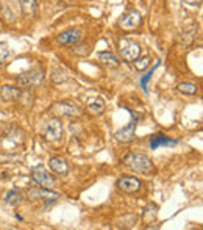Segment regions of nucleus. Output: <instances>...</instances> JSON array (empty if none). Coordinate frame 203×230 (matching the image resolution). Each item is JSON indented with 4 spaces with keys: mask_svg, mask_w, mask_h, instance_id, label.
<instances>
[{
    "mask_svg": "<svg viewBox=\"0 0 203 230\" xmlns=\"http://www.w3.org/2000/svg\"><path fill=\"white\" fill-rule=\"evenodd\" d=\"M31 178L34 180L36 185L44 186V188H52L53 185H55V178L47 172L46 166H42V164L36 166V168L31 171Z\"/></svg>",
    "mask_w": 203,
    "mask_h": 230,
    "instance_id": "obj_5",
    "label": "nucleus"
},
{
    "mask_svg": "<svg viewBox=\"0 0 203 230\" xmlns=\"http://www.w3.org/2000/svg\"><path fill=\"white\" fill-rule=\"evenodd\" d=\"M53 111L60 116H66V118H72V116H78L80 111L78 108L70 105V103H66V102H61V103H56L53 107Z\"/></svg>",
    "mask_w": 203,
    "mask_h": 230,
    "instance_id": "obj_12",
    "label": "nucleus"
},
{
    "mask_svg": "<svg viewBox=\"0 0 203 230\" xmlns=\"http://www.w3.org/2000/svg\"><path fill=\"white\" fill-rule=\"evenodd\" d=\"M74 52L77 53V55L83 56V55H88V53H89V47L88 46H78V47L74 49Z\"/></svg>",
    "mask_w": 203,
    "mask_h": 230,
    "instance_id": "obj_24",
    "label": "nucleus"
},
{
    "mask_svg": "<svg viewBox=\"0 0 203 230\" xmlns=\"http://www.w3.org/2000/svg\"><path fill=\"white\" fill-rule=\"evenodd\" d=\"M98 60H100L105 66L108 67H117L120 64V61L117 60V56L111 52H100L98 53Z\"/></svg>",
    "mask_w": 203,
    "mask_h": 230,
    "instance_id": "obj_16",
    "label": "nucleus"
},
{
    "mask_svg": "<svg viewBox=\"0 0 203 230\" xmlns=\"http://www.w3.org/2000/svg\"><path fill=\"white\" fill-rule=\"evenodd\" d=\"M88 110L94 114H102L105 111V100L102 97H92L88 100Z\"/></svg>",
    "mask_w": 203,
    "mask_h": 230,
    "instance_id": "obj_15",
    "label": "nucleus"
},
{
    "mask_svg": "<svg viewBox=\"0 0 203 230\" xmlns=\"http://www.w3.org/2000/svg\"><path fill=\"white\" fill-rule=\"evenodd\" d=\"M0 96H2L3 100H19L20 96H22V91L20 89H17L14 86H8V85H3L2 88H0Z\"/></svg>",
    "mask_w": 203,
    "mask_h": 230,
    "instance_id": "obj_14",
    "label": "nucleus"
},
{
    "mask_svg": "<svg viewBox=\"0 0 203 230\" xmlns=\"http://www.w3.org/2000/svg\"><path fill=\"white\" fill-rule=\"evenodd\" d=\"M184 3H188V5H192V6H195V5H200L202 3V0H183Z\"/></svg>",
    "mask_w": 203,
    "mask_h": 230,
    "instance_id": "obj_25",
    "label": "nucleus"
},
{
    "mask_svg": "<svg viewBox=\"0 0 203 230\" xmlns=\"http://www.w3.org/2000/svg\"><path fill=\"white\" fill-rule=\"evenodd\" d=\"M67 80H69V75H67V72L64 69L55 67V69L52 71V82L53 83H64Z\"/></svg>",
    "mask_w": 203,
    "mask_h": 230,
    "instance_id": "obj_19",
    "label": "nucleus"
},
{
    "mask_svg": "<svg viewBox=\"0 0 203 230\" xmlns=\"http://www.w3.org/2000/svg\"><path fill=\"white\" fill-rule=\"evenodd\" d=\"M136 125H138V119H131L130 122L122 127L120 130L116 132V139L122 143H130L134 139V132H136Z\"/></svg>",
    "mask_w": 203,
    "mask_h": 230,
    "instance_id": "obj_9",
    "label": "nucleus"
},
{
    "mask_svg": "<svg viewBox=\"0 0 203 230\" xmlns=\"http://www.w3.org/2000/svg\"><path fill=\"white\" fill-rule=\"evenodd\" d=\"M159 64H161V61H158L156 64H155V66L152 67V71L148 72V74H147L145 77H144L142 80H141V83H142V88H144V89H147V83H148V80H150V77H152V74H153V72L156 71V67H159Z\"/></svg>",
    "mask_w": 203,
    "mask_h": 230,
    "instance_id": "obj_23",
    "label": "nucleus"
},
{
    "mask_svg": "<svg viewBox=\"0 0 203 230\" xmlns=\"http://www.w3.org/2000/svg\"><path fill=\"white\" fill-rule=\"evenodd\" d=\"M81 36H83V30L74 27V28H69V30L63 31L61 35H58V42L61 46H72V44L80 41Z\"/></svg>",
    "mask_w": 203,
    "mask_h": 230,
    "instance_id": "obj_8",
    "label": "nucleus"
},
{
    "mask_svg": "<svg viewBox=\"0 0 203 230\" xmlns=\"http://www.w3.org/2000/svg\"><path fill=\"white\" fill-rule=\"evenodd\" d=\"M19 5H20L22 13L27 14V16H34L36 11H38V3H36V0H19Z\"/></svg>",
    "mask_w": 203,
    "mask_h": 230,
    "instance_id": "obj_17",
    "label": "nucleus"
},
{
    "mask_svg": "<svg viewBox=\"0 0 203 230\" xmlns=\"http://www.w3.org/2000/svg\"><path fill=\"white\" fill-rule=\"evenodd\" d=\"M178 141L166 136L164 133H156L150 138V149H159V147H169V146H177Z\"/></svg>",
    "mask_w": 203,
    "mask_h": 230,
    "instance_id": "obj_11",
    "label": "nucleus"
},
{
    "mask_svg": "<svg viewBox=\"0 0 203 230\" xmlns=\"http://www.w3.org/2000/svg\"><path fill=\"white\" fill-rule=\"evenodd\" d=\"M44 80V71L41 67H36V69H30L27 72H22V74L17 77V83L20 86L25 88H31V86H38V85Z\"/></svg>",
    "mask_w": 203,
    "mask_h": 230,
    "instance_id": "obj_2",
    "label": "nucleus"
},
{
    "mask_svg": "<svg viewBox=\"0 0 203 230\" xmlns=\"http://www.w3.org/2000/svg\"><path fill=\"white\" fill-rule=\"evenodd\" d=\"M142 22V16L139 11H134V10H130L127 11L124 16L120 17L119 20V25L125 30H133V28H138Z\"/></svg>",
    "mask_w": 203,
    "mask_h": 230,
    "instance_id": "obj_7",
    "label": "nucleus"
},
{
    "mask_svg": "<svg viewBox=\"0 0 203 230\" xmlns=\"http://www.w3.org/2000/svg\"><path fill=\"white\" fill-rule=\"evenodd\" d=\"M11 55V49L6 42H0V63L6 61V58Z\"/></svg>",
    "mask_w": 203,
    "mask_h": 230,
    "instance_id": "obj_22",
    "label": "nucleus"
},
{
    "mask_svg": "<svg viewBox=\"0 0 203 230\" xmlns=\"http://www.w3.org/2000/svg\"><path fill=\"white\" fill-rule=\"evenodd\" d=\"M134 63V69L136 71H145L148 66L152 64V58L148 56V55H145V56H141V58H136V60L133 61Z\"/></svg>",
    "mask_w": 203,
    "mask_h": 230,
    "instance_id": "obj_21",
    "label": "nucleus"
},
{
    "mask_svg": "<svg viewBox=\"0 0 203 230\" xmlns=\"http://www.w3.org/2000/svg\"><path fill=\"white\" fill-rule=\"evenodd\" d=\"M117 188L125 193H138L142 188V182L136 177H122L117 180Z\"/></svg>",
    "mask_w": 203,
    "mask_h": 230,
    "instance_id": "obj_10",
    "label": "nucleus"
},
{
    "mask_svg": "<svg viewBox=\"0 0 203 230\" xmlns=\"http://www.w3.org/2000/svg\"><path fill=\"white\" fill-rule=\"evenodd\" d=\"M48 166H50V169L56 174L66 175L69 172V164H67V161L64 158H61V157H52L50 161H48Z\"/></svg>",
    "mask_w": 203,
    "mask_h": 230,
    "instance_id": "obj_13",
    "label": "nucleus"
},
{
    "mask_svg": "<svg viewBox=\"0 0 203 230\" xmlns=\"http://www.w3.org/2000/svg\"><path fill=\"white\" fill-rule=\"evenodd\" d=\"M30 200H56L60 194L56 191H52L50 188H44V186H36L28 189L27 193Z\"/></svg>",
    "mask_w": 203,
    "mask_h": 230,
    "instance_id": "obj_6",
    "label": "nucleus"
},
{
    "mask_svg": "<svg viewBox=\"0 0 203 230\" xmlns=\"http://www.w3.org/2000/svg\"><path fill=\"white\" fill-rule=\"evenodd\" d=\"M177 89L181 94H186V96H194V94H197V86L191 82H181L178 83Z\"/></svg>",
    "mask_w": 203,
    "mask_h": 230,
    "instance_id": "obj_20",
    "label": "nucleus"
},
{
    "mask_svg": "<svg viewBox=\"0 0 203 230\" xmlns=\"http://www.w3.org/2000/svg\"><path fill=\"white\" fill-rule=\"evenodd\" d=\"M22 200H24V196H22V193L17 191V189H13V191H10L5 196V202H6L8 205H13V207L19 205Z\"/></svg>",
    "mask_w": 203,
    "mask_h": 230,
    "instance_id": "obj_18",
    "label": "nucleus"
},
{
    "mask_svg": "<svg viewBox=\"0 0 203 230\" xmlns=\"http://www.w3.org/2000/svg\"><path fill=\"white\" fill-rule=\"evenodd\" d=\"M119 46H120L122 58H124L125 61H134L139 55H141V47H139V44L131 41V39L122 38Z\"/></svg>",
    "mask_w": 203,
    "mask_h": 230,
    "instance_id": "obj_4",
    "label": "nucleus"
},
{
    "mask_svg": "<svg viewBox=\"0 0 203 230\" xmlns=\"http://www.w3.org/2000/svg\"><path fill=\"white\" fill-rule=\"evenodd\" d=\"M44 139H47L48 143H55L58 139H61L63 136V124L60 118H52L50 121H47L46 127L42 132Z\"/></svg>",
    "mask_w": 203,
    "mask_h": 230,
    "instance_id": "obj_3",
    "label": "nucleus"
},
{
    "mask_svg": "<svg viewBox=\"0 0 203 230\" xmlns=\"http://www.w3.org/2000/svg\"><path fill=\"white\" fill-rule=\"evenodd\" d=\"M124 164L128 169L141 174H148L153 171V163L145 153H134V152L127 153L124 157Z\"/></svg>",
    "mask_w": 203,
    "mask_h": 230,
    "instance_id": "obj_1",
    "label": "nucleus"
}]
</instances>
